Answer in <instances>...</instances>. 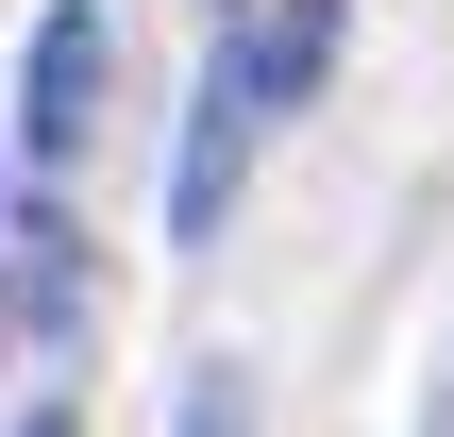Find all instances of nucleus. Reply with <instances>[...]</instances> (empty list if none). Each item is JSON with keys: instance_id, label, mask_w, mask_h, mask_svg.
Masks as SVG:
<instances>
[{"instance_id": "nucleus-1", "label": "nucleus", "mask_w": 454, "mask_h": 437, "mask_svg": "<svg viewBox=\"0 0 454 437\" xmlns=\"http://www.w3.org/2000/svg\"><path fill=\"white\" fill-rule=\"evenodd\" d=\"M101 84H118V17H101V0H51L34 51H17V168H84Z\"/></svg>"}, {"instance_id": "nucleus-2", "label": "nucleus", "mask_w": 454, "mask_h": 437, "mask_svg": "<svg viewBox=\"0 0 454 437\" xmlns=\"http://www.w3.org/2000/svg\"><path fill=\"white\" fill-rule=\"evenodd\" d=\"M337 34H354V0H236V17H219V67H236L253 118H303L320 67H337Z\"/></svg>"}, {"instance_id": "nucleus-3", "label": "nucleus", "mask_w": 454, "mask_h": 437, "mask_svg": "<svg viewBox=\"0 0 454 437\" xmlns=\"http://www.w3.org/2000/svg\"><path fill=\"white\" fill-rule=\"evenodd\" d=\"M253 135H270V118H253V101H236V67L202 51V101H185V168H168V236H185V253H219V219H236V168H253Z\"/></svg>"}, {"instance_id": "nucleus-4", "label": "nucleus", "mask_w": 454, "mask_h": 437, "mask_svg": "<svg viewBox=\"0 0 454 437\" xmlns=\"http://www.w3.org/2000/svg\"><path fill=\"white\" fill-rule=\"evenodd\" d=\"M17 253H34V269H17V303H34V337H84V236H67V219H34Z\"/></svg>"}, {"instance_id": "nucleus-5", "label": "nucleus", "mask_w": 454, "mask_h": 437, "mask_svg": "<svg viewBox=\"0 0 454 437\" xmlns=\"http://www.w3.org/2000/svg\"><path fill=\"white\" fill-rule=\"evenodd\" d=\"M185 437H253V371H236V354L185 371Z\"/></svg>"}, {"instance_id": "nucleus-6", "label": "nucleus", "mask_w": 454, "mask_h": 437, "mask_svg": "<svg viewBox=\"0 0 454 437\" xmlns=\"http://www.w3.org/2000/svg\"><path fill=\"white\" fill-rule=\"evenodd\" d=\"M421 437H454V354H438V387H421Z\"/></svg>"}, {"instance_id": "nucleus-7", "label": "nucleus", "mask_w": 454, "mask_h": 437, "mask_svg": "<svg viewBox=\"0 0 454 437\" xmlns=\"http://www.w3.org/2000/svg\"><path fill=\"white\" fill-rule=\"evenodd\" d=\"M17 437H84V421H67V404H34V421H17Z\"/></svg>"}, {"instance_id": "nucleus-8", "label": "nucleus", "mask_w": 454, "mask_h": 437, "mask_svg": "<svg viewBox=\"0 0 454 437\" xmlns=\"http://www.w3.org/2000/svg\"><path fill=\"white\" fill-rule=\"evenodd\" d=\"M0 168H17V101H0Z\"/></svg>"}]
</instances>
